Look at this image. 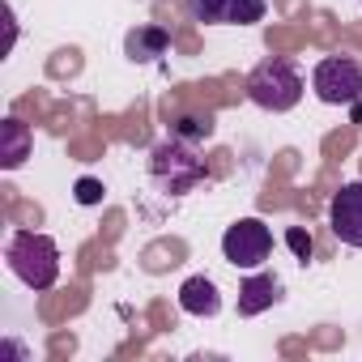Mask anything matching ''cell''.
Segmentation results:
<instances>
[{
	"label": "cell",
	"mask_w": 362,
	"mask_h": 362,
	"mask_svg": "<svg viewBox=\"0 0 362 362\" xmlns=\"http://www.w3.org/2000/svg\"><path fill=\"white\" fill-rule=\"evenodd\" d=\"M5 260L13 269V277L22 286H30L35 294L52 290L60 281V247L52 235H39V230H18L5 247Z\"/></svg>",
	"instance_id": "cell-1"
},
{
	"label": "cell",
	"mask_w": 362,
	"mask_h": 362,
	"mask_svg": "<svg viewBox=\"0 0 362 362\" xmlns=\"http://www.w3.org/2000/svg\"><path fill=\"white\" fill-rule=\"evenodd\" d=\"M247 98L260 111H273V115L294 111L298 98H303V77L286 56H269L247 73Z\"/></svg>",
	"instance_id": "cell-2"
},
{
	"label": "cell",
	"mask_w": 362,
	"mask_h": 362,
	"mask_svg": "<svg viewBox=\"0 0 362 362\" xmlns=\"http://www.w3.org/2000/svg\"><path fill=\"white\" fill-rule=\"evenodd\" d=\"M149 175H153V184H162L166 192H175V197H184L188 188H197L201 184V175H205V162L179 141V136H170V141H162L158 149H153V162H149Z\"/></svg>",
	"instance_id": "cell-3"
},
{
	"label": "cell",
	"mask_w": 362,
	"mask_h": 362,
	"mask_svg": "<svg viewBox=\"0 0 362 362\" xmlns=\"http://www.w3.org/2000/svg\"><path fill=\"white\" fill-rule=\"evenodd\" d=\"M311 90L328 107H354L362 98V64L349 56H324L311 73Z\"/></svg>",
	"instance_id": "cell-4"
},
{
	"label": "cell",
	"mask_w": 362,
	"mask_h": 362,
	"mask_svg": "<svg viewBox=\"0 0 362 362\" xmlns=\"http://www.w3.org/2000/svg\"><path fill=\"white\" fill-rule=\"evenodd\" d=\"M222 256H226V264L256 273V269L273 256V230H269L260 218H239V222L226 226V235H222Z\"/></svg>",
	"instance_id": "cell-5"
},
{
	"label": "cell",
	"mask_w": 362,
	"mask_h": 362,
	"mask_svg": "<svg viewBox=\"0 0 362 362\" xmlns=\"http://www.w3.org/2000/svg\"><path fill=\"white\" fill-rule=\"evenodd\" d=\"M188 13L201 26H256L269 13V0H188Z\"/></svg>",
	"instance_id": "cell-6"
},
{
	"label": "cell",
	"mask_w": 362,
	"mask_h": 362,
	"mask_svg": "<svg viewBox=\"0 0 362 362\" xmlns=\"http://www.w3.org/2000/svg\"><path fill=\"white\" fill-rule=\"evenodd\" d=\"M328 226H332V235L345 247L362 252V179H354V184H345L341 192H332V201H328Z\"/></svg>",
	"instance_id": "cell-7"
},
{
	"label": "cell",
	"mask_w": 362,
	"mask_h": 362,
	"mask_svg": "<svg viewBox=\"0 0 362 362\" xmlns=\"http://www.w3.org/2000/svg\"><path fill=\"white\" fill-rule=\"evenodd\" d=\"M281 281L277 277H269V273H256V277H247L243 281V290H239V315H260V311H269L273 303H281Z\"/></svg>",
	"instance_id": "cell-8"
},
{
	"label": "cell",
	"mask_w": 362,
	"mask_h": 362,
	"mask_svg": "<svg viewBox=\"0 0 362 362\" xmlns=\"http://www.w3.org/2000/svg\"><path fill=\"white\" fill-rule=\"evenodd\" d=\"M179 307H184L188 315L209 320V315L222 311V294H218V286L209 277H188L184 286H179Z\"/></svg>",
	"instance_id": "cell-9"
},
{
	"label": "cell",
	"mask_w": 362,
	"mask_h": 362,
	"mask_svg": "<svg viewBox=\"0 0 362 362\" xmlns=\"http://www.w3.org/2000/svg\"><path fill=\"white\" fill-rule=\"evenodd\" d=\"M166 47H170V39H166L162 26H136L124 39V52H128L132 64H153L158 56H166Z\"/></svg>",
	"instance_id": "cell-10"
},
{
	"label": "cell",
	"mask_w": 362,
	"mask_h": 362,
	"mask_svg": "<svg viewBox=\"0 0 362 362\" xmlns=\"http://www.w3.org/2000/svg\"><path fill=\"white\" fill-rule=\"evenodd\" d=\"M170 136H179V141H205V136H214V115H179L170 124Z\"/></svg>",
	"instance_id": "cell-11"
},
{
	"label": "cell",
	"mask_w": 362,
	"mask_h": 362,
	"mask_svg": "<svg viewBox=\"0 0 362 362\" xmlns=\"http://www.w3.org/2000/svg\"><path fill=\"white\" fill-rule=\"evenodd\" d=\"M286 243H290V247H294V256H298V260H303V264H307V260H311V247H315V243H311V235H307V230H303V226H290V230H286Z\"/></svg>",
	"instance_id": "cell-12"
},
{
	"label": "cell",
	"mask_w": 362,
	"mask_h": 362,
	"mask_svg": "<svg viewBox=\"0 0 362 362\" xmlns=\"http://www.w3.org/2000/svg\"><path fill=\"white\" fill-rule=\"evenodd\" d=\"M73 197H77V205H103V184L98 179H77Z\"/></svg>",
	"instance_id": "cell-13"
}]
</instances>
